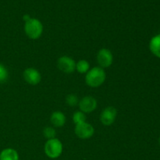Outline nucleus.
<instances>
[{
	"instance_id": "f257e3e1",
	"label": "nucleus",
	"mask_w": 160,
	"mask_h": 160,
	"mask_svg": "<svg viewBox=\"0 0 160 160\" xmlns=\"http://www.w3.org/2000/svg\"><path fill=\"white\" fill-rule=\"evenodd\" d=\"M106 78L104 69L95 67L88 70L85 76V82L91 88H98L105 82Z\"/></svg>"
},
{
	"instance_id": "f03ea898",
	"label": "nucleus",
	"mask_w": 160,
	"mask_h": 160,
	"mask_svg": "<svg viewBox=\"0 0 160 160\" xmlns=\"http://www.w3.org/2000/svg\"><path fill=\"white\" fill-rule=\"evenodd\" d=\"M24 31L26 35L32 40L38 39L43 32V25L42 22L36 18H31L25 22Z\"/></svg>"
},
{
	"instance_id": "7ed1b4c3",
	"label": "nucleus",
	"mask_w": 160,
	"mask_h": 160,
	"mask_svg": "<svg viewBox=\"0 0 160 160\" xmlns=\"http://www.w3.org/2000/svg\"><path fill=\"white\" fill-rule=\"evenodd\" d=\"M45 153L50 159H57L62 153V144L59 139L52 138L45 144Z\"/></svg>"
},
{
	"instance_id": "20e7f679",
	"label": "nucleus",
	"mask_w": 160,
	"mask_h": 160,
	"mask_svg": "<svg viewBox=\"0 0 160 160\" xmlns=\"http://www.w3.org/2000/svg\"><path fill=\"white\" fill-rule=\"evenodd\" d=\"M75 134L81 139H88L93 136L95 133V129L90 123L84 122L80 124L75 125L74 128Z\"/></svg>"
},
{
	"instance_id": "39448f33",
	"label": "nucleus",
	"mask_w": 160,
	"mask_h": 160,
	"mask_svg": "<svg viewBox=\"0 0 160 160\" xmlns=\"http://www.w3.org/2000/svg\"><path fill=\"white\" fill-rule=\"evenodd\" d=\"M97 62L101 68H108L113 62V56L108 48H101L97 53Z\"/></svg>"
},
{
	"instance_id": "423d86ee",
	"label": "nucleus",
	"mask_w": 160,
	"mask_h": 160,
	"mask_svg": "<svg viewBox=\"0 0 160 160\" xmlns=\"http://www.w3.org/2000/svg\"><path fill=\"white\" fill-rule=\"evenodd\" d=\"M57 67L65 73H71L76 70V62L69 56H61L57 60Z\"/></svg>"
},
{
	"instance_id": "0eeeda50",
	"label": "nucleus",
	"mask_w": 160,
	"mask_h": 160,
	"mask_svg": "<svg viewBox=\"0 0 160 160\" xmlns=\"http://www.w3.org/2000/svg\"><path fill=\"white\" fill-rule=\"evenodd\" d=\"M80 110L84 113H91L97 108V101L94 97L85 96L81 98L78 103Z\"/></svg>"
},
{
	"instance_id": "6e6552de",
	"label": "nucleus",
	"mask_w": 160,
	"mask_h": 160,
	"mask_svg": "<svg viewBox=\"0 0 160 160\" xmlns=\"http://www.w3.org/2000/svg\"><path fill=\"white\" fill-rule=\"evenodd\" d=\"M117 116V110L112 106L103 109L100 115V120L104 126H111L114 123Z\"/></svg>"
},
{
	"instance_id": "1a4fd4ad",
	"label": "nucleus",
	"mask_w": 160,
	"mask_h": 160,
	"mask_svg": "<svg viewBox=\"0 0 160 160\" xmlns=\"http://www.w3.org/2000/svg\"><path fill=\"white\" fill-rule=\"evenodd\" d=\"M23 78H24L25 81L28 84H31V85H37L42 81V75L39 73L38 70L36 69L32 68H27L26 70L23 71Z\"/></svg>"
},
{
	"instance_id": "9d476101",
	"label": "nucleus",
	"mask_w": 160,
	"mask_h": 160,
	"mask_svg": "<svg viewBox=\"0 0 160 160\" xmlns=\"http://www.w3.org/2000/svg\"><path fill=\"white\" fill-rule=\"evenodd\" d=\"M50 121L52 124L56 128H61L65 124L66 117L60 111H56L52 113L50 117Z\"/></svg>"
},
{
	"instance_id": "9b49d317",
	"label": "nucleus",
	"mask_w": 160,
	"mask_h": 160,
	"mask_svg": "<svg viewBox=\"0 0 160 160\" xmlns=\"http://www.w3.org/2000/svg\"><path fill=\"white\" fill-rule=\"evenodd\" d=\"M149 49L153 55L160 59V34L154 36L149 42Z\"/></svg>"
},
{
	"instance_id": "f8f14e48",
	"label": "nucleus",
	"mask_w": 160,
	"mask_h": 160,
	"mask_svg": "<svg viewBox=\"0 0 160 160\" xmlns=\"http://www.w3.org/2000/svg\"><path fill=\"white\" fill-rule=\"evenodd\" d=\"M0 160H19L18 152L13 148H5L0 153Z\"/></svg>"
},
{
	"instance_id": "ddd939ff",
	"label": "nucleus",
	"mask_w": 160,
	"mask_h": 160,
	"mask_svg": "<svg viewBox=\"0 0 160 160\" xmlns=\"http://www.w3.org/2000/svg\"><path fill=\"white\" fill-rule=\"evenodd\" d=\"M90 70V64L85 59H81L76 63V70L80 73H87Z\"/></svg>"
},
{
	"instance_id": "4468645a",
	"label": "nucleus",
	"mask_w": 160,
	"mask_h": 160,
	"mask_svg": "<svg viewBox=\"0 0 160 160\" xmlns=\"http://www.w3.org/2000/svg\"><path fill=\"white\" fill-rule=\"evenodd\" d=\"M73 121L75 123V125L80 124L86 122V116L85 113L80 111H76L73 115Z\"/></svg>"
},
{
	"instance_id": "2eb2a0df",
	"label": "nucleus",
	"mask_w": 160,
	"mask_h": 160,
	"mask_svg": "<svg viewBox=\"0 0 160 160\" xmlns=\"http://www.w3.org/2000/svg\"><path fill=\"white\" fill-rule=\"evenodd\" d=\"M66 103L70 107H74L79 103V98L74 94H69L66 97Z\"/></svg>"
},
{
	"instance_id": "dca6fc26",
	"label": "nucleus",
	"mask_w": 160,
	"mask_h": 160,
	"mask_svg": "<svg viewBox=\"0 0 160 160\" xmlns=\"http://www.w3.org/2000/svg\"><path fill=\"white\" fill-rule=\"evenodd\" d=\"M43 135L45 138H47L48 140L49 139H52L56 138V131L52 127H46V128H44L43 130Z\"/></svg>"
},
{
	"instance_id": "f3484780",
	"label": "nucleus",
	"mask_w": 160,
	"mask_h": 160,
	"mask_svg": "<svg viewBox=\"0 0 160 160\" xmlns=\"http://www.w3.org/2000/svg\"><path fill=\"white\" fill-rule=\"evenodd\" d=\"M9 73L6 67L0 63V83H4L7 81Z\"/></svg>"
},
{
	"instance_id": "a211bd4d",
	"label": "nucleus",
	"mask_w": 160,
	"mask_h": 160,
	"mask_svg": "<svg viewBox=\"0 0 160 160\" xmlns=\"http://www.w3.org/2000/svg\"><path fill=\"white\" fill-rule=\"evenodd\" d=\"M23 20H24V21L26 22V21H28V20H29L30 19H31V17H30L29 15H28V14H26V15L23 16Z\"/></svg>"
},
{
	"instance_id": "6ab92c4d",
	"label": "nucleus",
	"mask_w": 160,
	"mask_h": 160,
	"mask_svg": "<svg viewBox=\"0 0 160 160\" xmlns=\"http://www.w3.org/2000/svg\"><path fill=\"white\" fill-rule=\"evenodd\" d=\"M159 145H160V138H159Z\"/></svg>"
}]
</instances>
